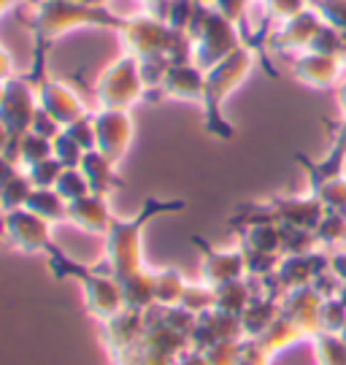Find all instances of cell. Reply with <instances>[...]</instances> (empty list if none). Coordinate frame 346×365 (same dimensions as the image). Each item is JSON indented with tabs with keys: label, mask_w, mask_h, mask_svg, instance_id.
<instances>
[{
	"label": "cell",
	"mask_w": 346,
	"mask_h": 365,
	"mask_svg": "<svg viewBox=\"0 0 346 365\" xmlns=\"http://www.w3.org/2000/svg\"><path fill=\"white\" fill-rule=\"evenodd\" d=\"M9 78H11V60L0 49V81H9Z\"/></svg>",
	"instance_id": "cell-31"
},
{
	"label": "cell",
	"mask_w": 346,
	"mask_h": 365,
	"mask_svg": "<svg viewBox=\"0 0 346 365\" xmlns=\"http://www.w3.org/2000/svg\"><path fill=\"white\" fill-rule=\"evenodd\" d=\"M249 68V54L235 49L230 57H225L219 66H214L205 73V90H203V106H205V128L217 135H230L228 128H222V114L219 106L228 98V92L241 81V76Z\"/></svg>",
	"instance_id": "cell-4"
},
{
	"label": "cell",
	"mask_w": 346,
	"mask_h": 365,
	"mask_svg": "<svg viewBox=\"0 0 346 365\" xmlns=\"http://www.w3.org/2000/svg\"><path fill=\"white\" fill-rule=\"evenodd\" d=\"M71 3H76V0H71Z\"/></svg>",
	"instance_id": "cell-37"
},
{
	"label": "cell",
	"mask_w": 346,
	"mask_h": 365,
	"mask_svg": "<svg viewBox=\"0 0 346 365\" xmlns=\"http://www.w3.org/2000/svg\"><path fill=\"white\" fill-rule=\"evenodd\" d=\"M84 22L119 25V19H114L103 9H95V6H78V3H71V0H46V6H41L39 11L36 30H39L41 38H51V36H60L68 27L84 25Z\"/></svg>",
	"instance_id": "cell-5"
},
{
	"label": "cell",
	"mask_w": 346,
	"mask_h": 365,
	"mask_svg": "<svg viewBox=\"0 0 346 365\" xmlns=\"http://www.w3.org/2000/svg\"><path fill=\"white\" fill-rule=\"evenodd\" d=\"M54 190L60 192V197H63L65 203H73L78 197L90 195V184H87L84 173L78 168H65L63 173H60L57 184H54Z\"/></svg>",
	"instance_id": "cell-24"
},
{
	"label": "cell",
	"mask_w": 346,
	"mask_h": 365,
	"mask_svg": "<svg viewBox=\"0 0 346 365\" xmlns=\"http://www.w3.org/2000/svg\"><path fill=\"white\" fill-rule=\"evenodd\" d=\"M252 300V292L246 289V284L238 282H228V284H219L214 287V309L222 314H233V317H241L244 309Z\"/></svg>",
	"instance_id": "cell-21"
},
{
	"label": "cell",
	"mask_w": 346,
	"mask_h": 365,
	"mask_svg": "<svg viewBox=\"0 0 346 365\" xmlns=\"http://www.w3.org/2000/svg\"><path fill=\"white\" fill-rule=\"evenodd\" d=\"M63 170H65L63 165H60L54 157H49V160H44V163H39V165L27 168L25 173H27V179H30V184H33V187L44 190V187H54Z\"/></svg>",
	"instance_id": "cell-27"
},
{
	"label": "cell",
	"mask_w": 346,
	"mask_h": 365,
	"mask_svg": "<svg viewBox=\"0 0 346 365\" xmlns=\"http://www.w3.org/2000/svg\"><path fill=\"white\" fill-rule=\"evenodd\" d=\"M3 90H6V81H0V101H3Z\"/></svg>",
	"instance_id": "cell-34"
},
{
	"label": "cell",
	"mask_w": 346,
	"mask_h": 365,
	"mask_svg": "<svg viewBox=\"0 0 346 365\" xmlns=\"http://www.w3.org/2000/svg\"><path fill=\"white\" fill-rule=\"evenodd\" d=\"M214 3H217L219 14L225 19H235L241 14V9H244V0H214Z\"/></svg>",
	"instance_id": "cell-29"
},
{
	"label": "cell",
	"mask_w": 346,
	"mask_h": 365,
	"mask_svg": "<svg viewBox=\"0 0 346 365\" xmlns=\"http://www.w3.org/2000/svg\"><path fill=\"white\" fill-rule=\"evenodd\" d=\"M184 200H146L141 211L133 220H114L108 233L103 235V271L114 274L119 282L143 271V227L149 220L168 214V211H181Z\"/></svg>",
	"instance_id": "cell-1"
},
{
	"label": "cell",
	"mask_w": 346,
	"mask_h": 365,
	"mask_svg": "<svg viewBox=\"0 0 346 365\" xmlns=\"http://www.w3.org/2000/svg\"><path fill=\"white\" fill-rule=\"evenodd\" d=\"M49 268L54 271L57 279H76L81 289H84V306L95 322H108L111 317L125 312V292H122V282L114 274L103 271V268H84L65 257L57 247L49 249Z\"/></svg>",
	"instance_id": "cell-2"
},
{
	"label": "cell",
	"mask_w": 346,
	"mask_h": 365,
	"mask_svg": "<svg viewBox=\"0 0 346 365\" xmlns=\"http://www.w3.org/2000/svg\"><path fill=\"white\" fill-rule=\"evenodd\" d=\"M87 3H101V0H87Z\"/></svg>",
	"instance_id": "cell-36"
},
{
	"label": "cell",
	"mask_w": 346,
	"mask_h": 365,
	"mask_svg": "<svg viewBox=\"0 0 346 365\" xmlns=\"http://www.w3.org/2000/svg\"><path fill=\"white\" fill-rule=\"evenodd\" d=\"M6 157H11L14 163L19 165V170H27V168H33V165H39V163H44V160H49L51 141L44 138V135H39V133L27 130L25 135L9 149Z\"/></svg>",
	"instance_id": "cell-17"
},
{
	"label": "cell",
	"mask_w": 346,
	"mask_h": 365,
	"mask_svg": "<svg viewBox=\"0 0 346 365\" xmlns=\"http://www.w3.org/2000/svg\"><path fill=\"white\" fill-rule=\"evenodd\" d=\"M233 339H244L241 333V319L233 317V314H222L217 309L195 317L193 333H190V346L198 352H205L208 346H214L219 341H233Z\"/></svg>",
	"instance_id": "cell-10"
},
{
	"label": "cell",
	"mask_w": 346,
	"mask_h": 365,
	"mask_svg": "<svg viewBox=\"0 0 346 365\" xmlns=\"http://www.w3.org/2000/svg\"><path fill=\"white\" fill-rule=\"evenodd\" d=\"M125 41H128L130 57L136 60H149V57H168V43H171V27H163L154 19H133L125 25Z\"/></svg>",
	"instance_id": "cell-9"
},
{
	"label": "cell",
	"mask_w": 346,
	"mask_h": 365,
	"mask_svg": "<svg viewBox=\"0 0 346 365\" xmlns=\"http://www.w3.org/2000/svg\"><path fill=\"white\" fill-rule=\"evenodd\" d=\"M9 3H11V0H0V11H3V9L9 6Z\"/></svg>",
	"instance_id": "cell-33"
},
{
	"label": "cell",
	"mask_w": 346,
	"mask_h": 365,
	"mask_svg": "<svg viewBox=\"0 0 346 365\" xmlns=\"http://www.w3.org/2000/svg\"><path fill=\"white\" fill-rule=\"evenodd\" d=\"M95 117V138H98V152L111 157L119 163L125 152H128L130 141H133V119L128 111H111V108H98Z\"/></svg>",
	"instance_id": "cell-8"
},
{
	"label": "cell",
	"mask_w": 346,
	"mask_h": 365,
	"mask_svg": "<svg viewBox=\"0 0 346 365\" xmlns=\"http://www.w3.org/2000/svg\"><path fill=\"white\" fill-rule=\"evenodd\" d=\"M9 146H11V135H9V130L0 125V157L9 155Z\"/></svg>",
	"instance_id": "cell-32"
},
{
	"label": "cell",
	"mask_w": 346,
	"mask_h": 365,
	"mask_svg": "<svg viewBox=\"0 0 346 365\" xmlns=\"http://www.w3.org/2000/svg\"><path fill=\"white\" fill-rule=\"evenodd\" d=\"M39 111V95L25 78H9L0 101V125L11 135V146L30 130V122ZM9 146V149H11Z\"/></svg>",
	"instance_id": "cell-6"
},
{
	"label": "cell",
	"mask_w": 346,
	"mask_h": 365,
	"mask_svg": "<svg viewBox=\"0 0 346 365\" xmlns=\"http://www.w3.org/2000/svg\"><path fill=\"white\" fill-rule=\"evenodd\" d=\"M78 170L84 173V179L90 184V192H95V195L108 197L114 190L122 187V179L116 176V163L111 157L103 155V152H98V149L84 152Z\"/></svg>",
	"instance_id": "cell-16"
},
{
	"label": "cell",
	"mask_w": 346,
	"mask_h": 365,
	"mask_svg": "<svg viewBox=\"0 0 346 365\" xmlns=\"http://www.w3.org/2000/svg\"><path fill=\"white\" fill-rule=\"evenodd\" d=\"M30 192H33V184H30L25 170H19L16 176H11L0 187V211L9 214V211L25 209L27 200H30Z\"/></svg>",
	"instance_id": "cell-22"
},
{
	"label": "cell",
	"mask_w": 346,
	"mask_h": 365,
	"mask_svg": "<svg viewBox=\"0 0 346 365\" xmlns=\"http://www.w3.org/2000/svg\"><path fill=\"white\" fill-rule=\"evenodd\" d=\"M141 95H146L141 78V68L136 57H122L114 66L108 68L98 84H95V98L101 108H111V111H128L133 103L141 101Z\"/></svg>",
	"instance_id": "cell-3"
},
{
	"label": "cell",
	"mask_w": 346,
	"mask_h": 365,
	"mask_svg": "<svg viewBox=\"0 0 346 365\" xmlns=\"http://www.w3.org/2000/svg\"><path fill=\"white\" fill-rule=\"evenodd\" d=\"M122 292H125V309L146 314L154 306V271L143 268L141 274L125 279Z\"/></svg>",
	"instance_id": "cell-19"
},
{
	"label": "cell",
	"mask_w": 346,
	"mask_h": 365,
	"mask_svg": "<svg viewBox=\"0 0 346 365\" xmlns=\"http://www.w3.org/2000/svg\"><path fill=\"white\" fill-rule=\"evenodd\" d=\"M203 90L205 76L195 63L171 66L160 84V95H166L171 101H203Z\"/></svg>",
	"instance_id": "cell-15"
},
{
	"label": "cell",
	"mask_w": 346,
	"mask_h": 365,
	"mask_svg": "<svg viewBox=\"0 0 346 365\" xmlns=\"http://www.w3.org/2000/svg\"><path fill=\"white\" fill-rule=\"evenodd\" d=\"M187 284L190 282L176 268L154 271V306H160V309H176L181 303V295H184Z\"/></svg>",
	"instance_id": "cell-20"
},
{
	"label": "cell",
	"mask_w": 346,
	"mask_h": 365,
	"mask_svg": "<svg viewBox=\"0 0 346 365\" xmlns=\"http://www.w3.org/2000/svg\"><path fill=\"white\" fill-rule=\"evenodd\" d=\"M30 130L44 135V138H49V141H54V138L63 133V125H60L54 117H49L44 108H39V111H36V117H33V122H30Z\"/></svg>",
	"instance_id": "cell-28"
},
{
	"label": "cell",
	"mask_w": 346,
	"mask_h": 365,
	"mask_svg": "<svg viewBox=\"0 0 346 365\" xmlns=\"http://www.w3.org/2000/svg\"><path fill=\"white\" fill-rule=\"evenodd\" d=\"M9 247L25 255H39V252H49L51 244V225L36 217L33 211L16 209L3 214V235H0Z\"/></svg>",
	"instance_id": "cell-7"
},
{
	"label": "cell",
	"mask_w": 346,
	"mask_h": 365,
	"mask_svg": "<svg viewBox=\"0 0 346 365\" xmlns=\"http://www.w3.org/2000/svg\"><path fill=\"white\" fill-rule=\"evenodd\" d=\"M63 130L68 133L84 152H92V149L98 146V138H95V117H92V114H84V117L73 119L71 125H65Z\"/></svg>",
	"instance_id": "cell-26"
},
{
	"label": "cell",
	"mask_w": 346,
	"mask_h": 365,
	"mask_svg": "<svg viewBox=\"0 0 346 365\" xmlns=\"http://www.w3.org/2000/svg\"><path fill=\"white\" fill-rule=\"evenodd\" d=\"M51 157H54L63 168H78V165H81V157H84V149L63 130L51 141Z\"/></svg>",
	"instance_id": "cell-25"
},
{
	"label": "cell",
	"mask_w": 346,
	"mask_h": 365,
	"mask_svg": "<svg viewBox=\"0 0 346 365\" xmlns=\"http://www.w3.org/2000/svg\"><path fill=\"white\" fill-rule=\"evenodd\" d=\"M179 306L184 312L193 314V317L211 312L214 309V287H208V284H187Z\"/></svg>",
	"instance_id": "cell-23"
},
{
	"label": "cell",
	"mask_w": 346,
	"mask_h": 365,
	"mask_svg": "<svg viewBox=\"0 0 346 365\" xmlns=\"http://www.w3.org/2000/svg\"><path fill=\"white\" fill-rule=\"evenodd\" d=\"M25 209L33 211V214L41 217L44 222H49L51 227H54L57 222H68V203L60 197V192H57L54 187H44V190L33 187Z\"/></svg>",
	"instance_id": "cell-18"
},
{
	"label": "cell",
	"mask_w": 346,
	"mask_h": 365,
	"mask_svg": "<svg viewBox=\"0 0 346 365\" xmlns=\"http://www.w3.org/2000/svg\"><path fill=\"white\" fill-rule=\"evenodd\" d=\"M16 173H19V165L14 163L11 157H6V155L0 157V187L9 182L11 176H16Z\"/></svg>",
	"instance_id": "cell-30"
},
{
	"label": "cell",
	"mask_w": 346,
	"mask_h": 365,
	"mask_svg": "<svg viewBox=\"0 0 346 365\" xmlns=\"http://www.w3.org/2000/svg\"><path fill=\"white\" fill-rule=\"evenodd\" d=\"M195 3H200V0H195Z\"/></svg>",
	"instance_id": "cell-38"
},
{
	"label": "cell",
	"mask_w": 346,
	"mask_h": 365,
	"mask_svg": "<svg viewBox=\"0 0 346 365\" xmlns=\"http://www.w3.org/2000/svg\"><path fill=\"white\" fill-rule=\"evenodd\" d=\"M146 3H163V0H146Z\"/></svg>",
	"instance_id": "cell-35"
},
{
	"label": "cell",
	"mask_w": 346,
	"mask_h": 365,
	"mask_svg": "<svg viewBox=\"0 0 346 365\" xmlns=\"http://www.w3.org/2000/svg\"><path fill=\"white\" fill-rule=\"evenodd\" d=\"M68 222L90 235H106L108 227L114 225V217L108 211V197L90 192V195L68 203Z\"/></svg>",
	"instance_id": "cell-12"
},
{
	"label": "cell",
	"mask_w": 346,
	"mask_h": 365,
	"mask_svg": "<svg viewBox=\"0 0 346 365\" xmlns=\"http://www.w3.org/2000/svg\"><path fill=\"white\" fill-rule=\"evenodd\" d=\"M143 330H146V322H143V314L138 312H119L116 317H111L108 322L101 325V339L103 346L111 352H119V349H130V346H138L143 341Z\"/></svg>",
	"instance_id": "cell-14"
},
{
	"label": "cell",
	"mask_w": 346,
	"mask_h": 365,
	"mask_svg": "<svg viewBox=\"0 0 346 365\" xmlns=\"http://www.w3.org/2000/svg\"><path fill=\"white\" fill-rule=\"evenodd\" d=\"M0 214H3V211H0Z\"/></svg>",
	"instance_id": "cell-39"
},
{
	"label": "cell",
	"mask_w": 346,
	"mask_h": 365,
	"mask_svg": "<svg viewBox=\"0 0 346 365\" xmlns=\"http://www.w3.org/2000/svg\"><path fill=\"white\" fill-rule=\"evenodd\" d=\"M39 108H44L49 117H54L60 125H71L73 119L84 117L87 111H84V103H81V98H78L76 92L71 90V87H65L63 81H54V78H44L39 84Z\"/></svg>",
	"instance_id": "cell-11"
},
{
	"label": "cell",
	"mask_w": 346,
	"mask_h": 365,
	"mask_svg": "<svg viewBox=\"0 0 346 365\" xmlns=\"http://www.w3.org/2000/svg\"><path fill=\"white\" fill-rule=\"evenodd\" d=\"M198 247H203V284L219 287L228 282H238L246 271L244 252H219L214 247H205L200 238H193Z\"/></svg>",
	"instance_id": "cell-13"
}]
</instances>
